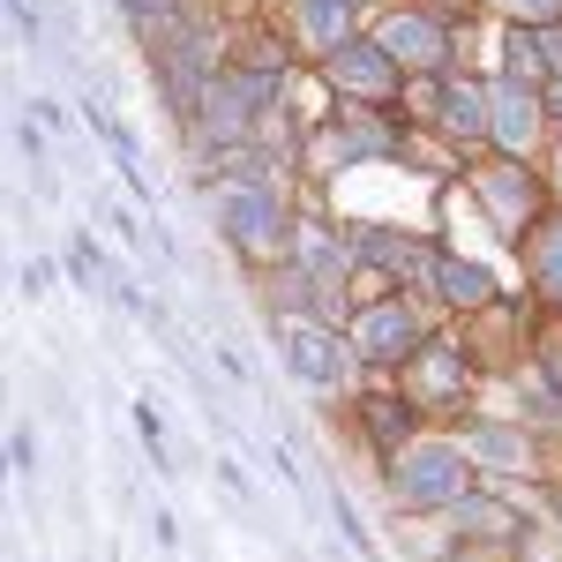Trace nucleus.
Wrapping results in <instances>:
<instances>
[{"mask_svg": "<svg viewBox=\"0 0 562 562\" xmlns=\"http://www.w3.org/2000/svg\"><path fill=\"white\" fill-rule=\"evenodd\" d=\"M503 8H518V15H562V0H503Z\"/></svg>", "mask_w": 562, "mask_h": 562, "instance_id": "b1692460", "label": "nucleus"}, {"mask_svg": "<svg viewBox=\"0 0 562 562\" xmlns=\"http://www.w3.org/2000/svg\"><path fill=\"white\" fill-rule=\"evenodd\" d=\"M465 480H473V450H458V442H405L397 465H390V495L405 510H450L465 495Z\"/></svg>", "mask_w": 562, "mask_h": 562, "instance_id": "f257e3e1", "label": "nucleus"}, {"mask_svg": "<svg viewBox=\"0 0 562 562\" xmlns=\"http://www.w3.org/2000/svg\"><path fill=\"white\" fill-rule=\"evenodd\" d=\"M375 45H383L390 60H405V68H435L442 60V31H435L428 15H390Z\"/></svg>", "mask_w": 562, "mask_h": 562, "instance_id": "6e6552de", "label": "nucleus"}, {"mask_svg": "<svg viewBox=\"0 0 562 562\" xmlns=\"http://www.w3.org/2000/svg\"><path fill=\"white\" fill-rule=\"evenodd\" d=\"M548 105H555V113H562V83H555V98H548Z\"/></svg>", "mask_w": 562, "mask_h": 562, "instance_id": "a878e982", "label": "nucleus"}, {"mask_svg": "<svg viewBox=\"0 0 562 562\" xmlns=\"http://www.w3.org/2000/svg\"><path fill=\"white\" fill-rule=\"evenodd\" d=\"M217 225H225V240H240L248 256L285 248V211L270 203V188H233V195L217 203Z\"/></svg>", "mask_w": 562, "mask_h": 562, "instance_id": "f03ea898", "label": "nucleus"}, {"mask_svg": "<svg viewBox=\"0 0 562 562\" xmlns=\"http://www.w3.org/2000/svg\"><path fill=\"white\" fill-rule=\"evenodd\" d=\"M330 510H338V532H346L352 548H368V525H360V510H352L346 495H338V503H330Z\"/></svg>", "mask_w": 562, "mask_h": 562, "instance_id": "4be33fe9", "label": "nucleus"}, {"mask_svg": "<svg viewBox=\"0 0 562 562\" xmlns=\"http://www.w3.org/2000/svg\"><path fill=\"white\" fill-rule=\"evenodd\" d=\"M442 128H450V135H487V128H495V90L450 83V90H442Z\"/></svg>", "mask_w": 562, "mask_h": 562, "instance_id": "1a4fd4ad", "label": "nucleus"}, {"mask_svg": "<svg viewBox=\"0 0 562 562\" xmlns=\"http://www.w3.org/2000/svg\"><path fill=\"white\" fill-rule=\"evenodd\" d=\"M121 8H128L135 23H158V15H166V23H173V0H121Z\"/></svg>", "mask_w": 562, "mask_h": 562, "instance_id": "5701e85b", "label": "nucleus"}, {"mask_svg": "<svg viewBox=\"0 0 562 562\" xmlns=\"http://www.w3.org/2000/svg\"><path fill=\"white\" fill-rule=\"evenodd\" d=\"M293 256H301V270H307V278H323V285L346 278V240H330V233H315V225L293 240Z\"/></svg>", "mask_w": 562, "mask_h": 562, "instance_id": "4468645a", "label": "nucleus"}, {"mask_svg": "<svg viewBox=\"0 0 562 562\" xmlns=\"http://www.w3.org/2000/svg\"><path fill=\"white\" fill-rule=\"evenodd\" d=\"M262 98H270V83H256V76H225V83L203 90V128L225 135V143H240V135H248V113H256Z\"/></svg>", "mask_w": 562, "mask_h": 562, "instance_id": "423d86ee", "label": "nucleus"}, {"mask_svg": "<svg viewBox=\"0 0 562 562\" xmlns=\"http://www.w3.org/2000/svg\"><path fill=\"white\" fill-rule=\"evenodd\" d=\"M480 195H487V211L503 217V225H525V217H532V180H525L518 166H495V173L480 180Z\"/></svg>", "mask_w": 562, "mask_h": 562, "instance_id": "9d476101", "label": "nucleus"}, {"mask_svg": "<svg viewBox=\"0 0 562 562\" xmlns=\"http://www.w3.org/2000/svg\"><path fill=\"white\" fill-rule=\"evenodd\" d=\"M420 383H428L435 397H450V390L465 383V360H458V352H442V346H435L428 360H420Z\"/></svg>", "mask_w": 562, "mask_h": 562, "instance_id": "a211bd4d", "label": "nucleus"}, {"mask_svg": "<svg viewBox=\"0 0 562 562\" xmlns=\"http://www.w3.org/2000/svg\"><path fill=\"white\" fill-rule=\"evenodd\" d=\"M465 450H473L480 465H525V435L503 428V420H480V428H465Z\"/></svg>", "mask_w": 562, "mask_h": 562, "instance_id": "f8f14e48", "label": "nucleus"}, {"mask_svg": "<svg viewBox=\"0 0 562 562\" xmlns=\"http://www.w3.org/2000/svg\"><path fill=\"white\" fill-rule=\"evenodd\" d=\"M375 150H390L383 128H330V143H323V158H375Z\"/></svg>", "mask_w": 562, "mask_h": 562, "instance_id": "f3484780", "label": "nucleus"}, {"mask_svg": "<svg viewBox=\"0 0 562 562\" xmlns=\"http://www.w3.org/2000/svg\"><path fill=\"white\" fill-rule=\"evenodd\" d=\"M540 53H548V68L562 76V31H548V38H540Z\"/></svg>", "mask_w": 562, "mask_h": 562, "instance_id": "393cba45", "label": "nucleus"}, {"mask_svg": "<svg viewBox=\"0 0 562 562\" xmlns=\"http://www.w3.org/2000/svg\"><path fill=\"white\" fill-rule=\"evenodd\" d=\"M487 135H495V143H503L510 158H525V143L540 135V98H532V90H525L518 76L495 90V128H487Z\"/></svg>", "mask_w": 562, "mask_h": 562, "instance_id": "0eeeda50", "label": "nucleus"}, {"mask_svg": "<svg viewBox=\"0 0 562 562\" xmlns=\"http://www.w3.org/2000/svg\"><path fill=\"white\" fill-rule=\"evenodd\" d=\"M330 83L352 90V98H390L397 90V60H390L383 45H330Z\"/></svg>", "mask_w": 562, "mask_h": 562, "instance_id": "39448f33", "label": "nucleus"}, {"mask_svg": "<svg viewBox=\"0 0 562 562\" xmlns=\"http://www.w3.org/2000/svg\"><path fill=\"white\" fill-rule=\"evenodd\" d=\"M532 278H540V293H548V301H562V225L540 233V248H532Z\"/></svg>", "mask_w": 562, "mask_h": 562, "instance_id": "dca6fc26", "label": "nucleus"}, {"mask_svg": "<svg viewBox=\"0 0 562 562\" xmlns=\"http://www.w3.org/2000/svg\"><path fill=\"white\" fill-rule=\"evenodd\" d=\"M413 315H405V301H383V307H368L360 323H352V352L360 360H375V368H390V360H405L413 352Z\"/></svg>", "mask_w": 562, "mask_h": 562, "instance_id": "20e7f679", "label": "nucleus"}, {"mask_svg": "<svg viewBox=\"0 0 562 562\" xmlns=\"http://www.w3.org/2000/svg\"><path fill=\"white\" fill-rule=\"evenodd\" d=\"M503 53H510V76H532V68H540V60H548V53H540V38H525V31H510V45H503Z\"/></svg>", "mask_w": 562, "mask_h": 562, "instance_id": "aec40b11", "label": "nucleus"}, {"mask_svg": "<svg viewBox=\"0 0 562 562\" xmlns=\"http://www.w3.org/2000/svg\"><path fill=\"white\" fill-rule=\"evenodd\" d=\"M435 285H442L450 307H480L487 293H495V278H487L480 262H435Z\"/></svg>", "mask_w": 562, "mask_h": 562, "instance_id": "ddd939ff", "label": "nucleus"}, {"mask_svg": "<svg viewBox=\"0 0 562 562\" xmlns=\"http://www.w3.org/2000/svg\"><path fill=\"white\" fill-rule=\"evenodd\" d=\"M135 428H143V450H150L158 465H173V450H166V420H158V405H135Z\"/></svg>", "mask_w": 562, "mask_h": 562, "instance_id": "6ab92c4d", "label": "nucleus"}, {"mask_svg": "<svg viewBox=\"0 0 562 562\" xmlns=\"http://www.w3.org/2000/svg\"><path fill=\"white\" fill-rule=\"evenodd\" d=\"M346 15H352V0H301V31L315 45H346Z\"/></svg>", "mask_w": 562, "mask_h": 562, "instance_id": "2eb2a0df", "label": "nucleus"}, {"mask_svg": "<svg viewBox=\"0 0 562 562\" xmlns=\"http://www.w3.org/2000/svg\"><path fill=\"white\" fill-rule=\"evenodd\" d=\"M450 518H458V532H480V540H510V532H518V518H510L503 503H487V495H458Z\"/></svg>", "mask_w": 562, "mask_h": 562, "instance_id": "9b49d317", "label": "nucleus"}, {"mask_svg": "<svg viewBox=\"0 0 562 562\" xmlns=\"http://www.w3.org/2000/svg\"><path fill=\"white\" fill-rule=\"evenodd\" d=\"M368 420H375V435H383V442H397V435H405V405L375 397V405H368Z\"/></svg>", "mask_w": 562, "mask_h": 562, "instance_id": "412c9836", "label": "nucleus"}, {"mask_svg": "<svg viewBox=\"0 0 562 562\" xmlns=\"http://www.w3.org/2000/svg\"><path fill=\"white\" fill-rule=\"evenodd\" d=\"M278 352H285V368H293L301 383H338V338H330L323 323L285 315V323H278Z\"/></svg>", "mask_w": 562, "mask_h": 562, "instance_id": "7ed1b4c3", "label": "nucleus"}]
</instances>
